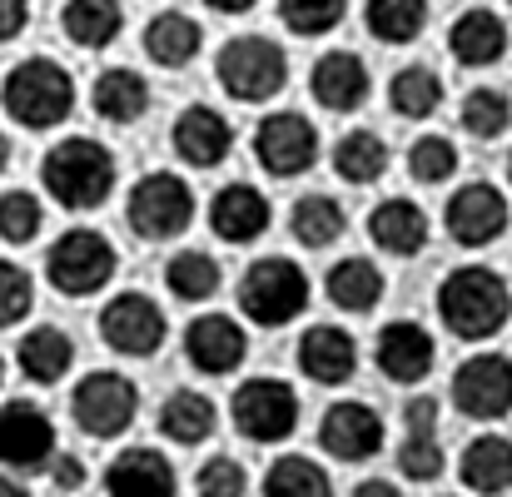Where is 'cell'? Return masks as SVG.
<instances>
[{
  "mask_svg": "<svg viewBox=\"0 0 512 497\" xmlns=\"http://www.w3.org/2000/svg\"><path fill=\"white\" fill-rule=\"evenodd\" d=\"M115 179H120L115 155L100 140H90V135H65L40 160L45 194L55 204H65V209H100L115 194Z\"/></svg>",
  "mask_w": 512,
  "mask_h": 497,
  "instance_id": "obj_1",
  "label": "cell"
},
{
  "mask_svg": "<svg viewBox=\"0 0 512 497\" xmlns=\"http://www.w3.org/2000/svg\"><path fill=\"white\" fill-rule=\"evenodd\" d=\"M0 105L20 130H55L75 110V80L60 60L30 55V60L10 65V75L0 85Z\"/></svg>",
  "mask_w": 512,
  "mask_h": 497,
  "instance_id": "obj_2",
  "label": "cell"
},
{
  "mask_svg": "<svg viewBox=\"0 0 512 497\" xmlns=\"http://www.w3.org/2000/svg\"><path fill=\"white\" fill-rule=\"evenodd\" d=\"M512 314V294L503 284V274H493L488 264H468V269H453L438 289V319L458 338L468 343H483L508 324Z\"/></svg>",
  "mask_w": 512,
  "mask_h": 497,
  "instance_id": "obj_3",
  "label": "cell"
},
{
  "mask_svg": "<svg viewBox=\"0 0 512 497\" xmlns=\"http://www.w3.org/2000/svg\"><path fill=\"white\" fill-rule=\"evenodd\" d=\"M214 75H219L229 100L264 105L289 85V55L269 35H234V40H224V50L214 60Z\"/></svg>",
  "mask_w": 512,
  "mask_h": 497,
  "instance_id": "obj_4",
  "label": "cell"
},
{
  "mask_svg": "<svg viewBox=\"0 0 512 497\" xmlns=\"http://www.w3.org/2000/svg\"><path fill=\"white\" fill-rule=\"evenodd\" d=\"M309 309V279L294 259L284 254H269V259H254L239 279V314L259 329H279V324H294L299 314Z\"/></svg>",
  "mask_w": 512,
  "mask_h": 497,
  "instance_id": "obj_5",
  "label": "cell"
},
{
  "mask_svg": "<svg viewBox=\"0 0 512 497\" xmlns=\"http://www.w3.org/2000/svg\"><path fill=\"white\" fill-rule=\"evenodd\" d=\"M115 269H120V254L100 229H65L45 254V279L70 299L100 294L115 279Z\"/></svg>",
  "mask_w": 512,
  "mask_h": 497,
  "instance_id": "obj_6",
  "label": "cell"
},
{
  "mask_svg": "<svg viewBox=\"0 0 512 497\" xmlns=\"http://www.w3.org/2000/svg\"><path fill=\"white\" fill-rule=\"evenodd\" d=\"M125 219L140 239H179L194 224V189L170 169H155L130 189Z\"/></svg>",
  "mask_w": 512,
  "mask_h": 497,
  "instance_id": "obj_7",
  "label": "cell"
},
{
  "mask_svg": "<svg viewBox=\"0 0 512 497\" xmlns=\"http://www.w3.org/2000/svg\"><path fill=\"white\" fill-rule=\"evenodd\" d=\"M70 413H75V428L90 433V438H120L135 413H140V393L125 373L115 368H100V373H85L70 393Z\"/></svg>",
  "mask_w": 512,
  "mask_h": 497,
  "instance_id": "obj_8",
  "label": "cell"
},
{
  "mask_svg": "<svg viewBox=\"0 0 512 497\" xmlns=\"http://www.w3.org/2000/svg\"><path fill=\"white\" fill-rule=\"evenodd\" d=\"M229 413H234V428L249 443H284L299 428V393L284 378H269L264 373V378L239 383Z\"/></svg>",
  "mask_w": 512,
  "mask_h": 497,
  "instance_id": "obj_9",
  "label": "cell"
},
{
  "mask_svg": "<svg viewBox=\"0 0 512 497\" xmlns=\"http://www.w3.org/2000/svg\"><path fill=\"white\" fill-rule=\"evenodd\" d=\"M254 160L269 169L274 179H294L319 160V130L299 110H274L254 130Z\"/></svg>",
  "mask_w": 512,
  "mask_h": 497,
  "instance_id": "obj_10",
  "label": "cell"
},
{
  "mask_svg": "<svg viewBox=\"0 0 512 497\" xmlns=\"http://www.w3.org/2000/svg\"><path fill=\"white\" fill-rule=\"evenodd\" d=\"M165 309L150 294H115L100 314V338L120 353V358H150L165 343Z\"/></svg>",
  "mask_w": 512,
  "mask_h": 497,
  "instance_id": "obj_11",
  "label": "cell"
},
{
  "mask_svg": "<svg viewBox=\"0 0 512 497\" xmlns=\"http://www.w3.org/2000/svg\"><path fill=\"white\" fill-rule=\"evenodd\" d=\"M55 458V423L40 403H5L0 408V463L10 473H45Z\"/></svg>",
  "mask_w": 512,
  "mask_h": 497,
  "instance_id": "obj_12",
  "label": "cell"
},
{
  "mask_svg": "<svg viewBox=\"0 0 512 497\" xmlns=\"http://www.w3.org/2000/svg\"><path fill=\"white\" fill-rule=\"evenodd\" d=\"M453 403L478 418V423H498L512 408V358L503 353H478L453 373Z\"/></svg>",
  "mask_w": 512,
  "mask_h": 497,
  "instance_id": "obj_13",
  "label": "cell"
},
{
  "mask_svg": "<svg viewBox=\"0 0 512 497\" xmlns=\"http://www.w3.org/2000/svg\"><path fill=\"white\" fill-rule=\"evenodd\" d=\"M443 224H448V234H453V244H463V249H488L503 229H508V199H503V189H493V184H463L453 199H448V214H443Z\"/></svg>",
  "mask_w": 512,
  "mask_h": 497,
  "instance_id": "obj_14",
  "label": "cell"
},
{
  "mask_svg": "<svg viewBox=\"0 0 512 497\" xmlns=\"http://www.w3.org/2000/svg\"><path fill=\"white\" fill-rule=\"evenodd\" d=\"M170 145L184 165L214 169V165H224L229 150H234V125H229L214 105H189V110L174 115Z\"/></svg>",
  "mask_w": 512,
  "mask_h": 497,
  "instance_id": "obj_15",
  "label": "cell"
},
{
  "mask_svg": "<svg viewBox=\"0 0 512 497\" xmlns=\"http://www.w3.org/2000/svg\"><path fill=\"white\" fill-rule=\"evenodd\" d=\"M309 90H314V100H319L324 110L353 115V110H363V100L373 95V75H368L363 55H353V50H329V55L314 60Z\"/></svg>",
  "mask_w": 512,
  "mask_h": 497,
  "instance_id": "obj_16",
  "label": "cell"
},
{
  "mask_svg": "<svg viewBox=\"0 0 512 497\" xmlns=\"http://www.w3.org/2000/svg\"><path fill=\"white\" fill-rule=\"evenodd\" d=\"M319 443L339 463H368L383 448V418L368 403H334L319 423Z\"/></svg>",
  "mask_w": 512,
  "mask_h": 497,
  "instance_id": "obj_17",
  "label": "cell"
},
{
  "mask_svg": "<svg viewBox=\"0 0 512 497\" xmlns=\"http://www.w3.org/2000/svg\"><path fill=\"white\" fill-rule=\"evenodd\" d=\"M184 353H189V363H194L199 373L224 378V373H234V368L244 363L249 338H244V329H239L229 314H199V319L184 329Z\"/></svg>",
  "mask_w": 512,
  "mask_h": 497,
  "instance_id": "obj_18",
  "label": "cell"
},
{
  "mask_svg": "<svg viewBox=\"0 0 512 497\" xmlns=\"http://www.w3.org/2000/svg\"><path fill=\"white\" fill-rule=\"evenodd\" d=\"M433 338L423 324H408V319H398V324H388V329L378 333V343H373V358H378V368H383V378H393V383H423L428 373H433Z\"/></svg>",
  "mask_w": 512,
  "mask_h": 497,
  "instance_id": "obj_19",
  "label": "cell"
},
{
  "mask_svg": "<svg viewBox=\"0 0 512 497\" xmlns=\"http://www.w3.org/2000/svg\"><path fill=\"white\" fill-rule=\"evenodd\" d=\"M269 199L254 189V184H224L214 199H209V229L224 239V244H254L264 229H269Z\"/></svg>",
  "mask_w": 512,
  "mask_h": 497,
  "instance_id": "obj_20",
  "label": "cell"
},
{
  "mask_svg": "<svg viewBox=\"0 0 512 497\" xmlns=\"http://www.w3.org/2000/svg\"><path fill=\"white\" fill-rule=\"evenodd\" d=\"M105 493L110 497H174L179 483H174V468L160 448H125L105 468Z\"/></svg>",
  "mask_w": 512,
  "mask_h": 497,
  "instance_id": "obj_21",
  "label": "cell"
},
{
  "mask_svg": "<svg viewBox=\"0 0 512 497\" xmlns=\"http://www.w3.org/2000/svg\"><path fill=\"white\" fill-rule=\"evenodd\" d=\"M299 368H304L314 383H324V388L348 383L353 368H358V343H353V333L339 329V324L309 329L299 338Z\"/></svg>",
  "mask_w": 512,
  "mask_h": 497,
  "instance_id": "obj_22",
  "label": "cell"
},
{
  "mask_svg": "<svg viewBox=\"0 0 512 497\" xmlns=\"http://www.w3.org/2000/svg\"><path fill=\"white\" fill-rule=\"evenodd\" d=\"M448 50H453V60L458 65H468V70H488V65H498L503 60V50H508V25H503V15L498 10H463L458 20H453V30H448Z\"/></svg>",
  "mask_w": 512,
  "mask_h": 497,
  "instance_id": "obj_23",
  "label": "cell"
},
{
  "mask_svg": "<svg viewBox=\"0 0 512 497\" xmlns=\"http://www.w3.org/2000/svg\"><path fill=\"white\" fill-rule=\"evenodd\" d=\"M368 234H373V244H378L383 254L413 259V254H423V244H428V214H423L413 199H383V204H373V214H368Z\"/></svg>",
  "mask_w": 512,
  "mask_h": 497,
  "instance_id": "obj_24",
  "label": "cell"
},
{
  "mask_svg": "<svg viewBox=\"0 0 512 497\" xmlns=\"http://www.w3.org/2000/svg\"><path fill=\"white\" fill-rule=\"evenodd\" d=\"M90 105H95V115L110 120V125H135V120L150 110V85H145L140 70H130V65H110V70L95 75Z\"/></svg>",
  "mask_w": 512,
  "mask_h": 497,
  "instance_id": "obj_25",
  "label": "cell"
},
{
  "mask_svg": "<svg viewBox=\"0 0 512 497\" xmlns=\"http://www.w3.org/2000/svg\"><path fill=\"white\" fill-rule=\"evenodd\" d=\"M60 30H65V40H75L80 50H105V45H115L120 30H125V5H120V0H65Z\"/></svg>",
  "mask_w": 512,
  "mask_h": 497,
  "instance_id": "obj_26",
  "label": "cell"
},
{
  "mask_svg": "<svg viewBox=\"0 0 512 497\" xmlns=\"http://www.w3.org/2000/svg\"><path fill=\"white\" fill-rule=\"evenodd\" d=\"M15 363H20V373H25L30 383L50 388V383H60V378L70 373V363H75V343H70V333L65 329L40 324V329H30L25 338H20Z\"/></svg>",
  "mask_w": 512,
  "mask_h": 497,
  "instance_id": "obj_27",
  "label": "cell"
},
{
  "mask_svg": "<svg viewBox=\"0 0 512 497\" xmlns=\"http://www.w3.org/2000/svg\"><path fill=\"white\" fill-rule=\"evenodd\" d=\"M199 45H204V30H199V20L184 15V10H160V15L145 25V55H150L155 65H165V70L189 65V60L199 55Z\"/></svg>",
  "mask_w": 512,
  "mask_h": 497,
  "instance_id": "obj_28",
  "label": "cell"
},
{
  "mask_svg": "<svg viewBox=\"0 0 512 497\" xmlns=\"http://www.w3.org/2000/svg\"><path fill=\"white\" fill-rule=\"evenodd\" d=\"M463 483L483 497H498L512 488V443L498 433H483L463 453Z\"/></svg>",
  "mask_w": 512,
  "mask_h": 497,
  "instance_id": "obj_29",
  "label": "cell"
},
{
  "mask_svg": "<svg viewBox=\"0 0 512 497\" xmlns=\"http://www.w3.org/2000/svg\"><path fill=\"white\" fill-rule=\"evenodd\" d=\"M214 423H219L214 403H209L204 393H194V388L170 393V398H165V408H160V433H165L170 443H184V448L204 443V438L214 433Z\"/></svg>",
  "mask_w": 512,
  "mask_h": 497,
  "instance_id": "obj_30",
  "label": "cell"
},
{
  "mask_svg": "<svg viewBox=\"0 0 512 497\" xmlns=\"http://www.w3.org/2000/svg\"><path fill=\"white\" fill-rule=\"evenodd\" d=\"M329 299L343 314H368L383 299V274L373 269V259H343L329 269Z\"/></svg>",
  "mask_w": 512,
  "mask_h": 497,
  "instance_id": "obj_31",
  "label": "cell"
},
{
  "mask_svg": "<svg viewBox=\"0 0 512 497\" xmlns=\"http://www.w3.org/2000/svg\"><path fill=\"white\" fill-rule=\"evenodd\" d=\"M289 229H294V239H299L304 249H329V244L343 239L348 214H343V204H334L329 194H304V199L294 204V214H289Z\"/></svg>",
  "mask_w": 512,
  "mask_h": 497,
  "instance_id": "obj_32",
  "label": "cell"
},
{
  "mask_svg": "<svg viewBox=\"0 0 512 497\" xmlns=\"http://www.w3.org/2000/svg\"><path fill=\"white\" fill-rule=\"evenodd\" d=\"M165 284L179 304H204L219 294V259L204 254V249H179L170 264H165Z\"/></svg>",
  "mask_w": 512,
  "mask_h": 497,
  "instance_id": "obj_33",
  "label": "cell"
},
{
  "mask_svg": "<svg viewBox=\"0 0 512 497\" xmlns=\"http://www.w3.org/2000/svg\"><path fill=\"white\" fill-rule=\"evenodd\" d=\"M388 100L403 120H433L438 105H443V80L428 65H403L388 85Z\"/></svg>",
  "mask_w": 512,
  "mask_h": 497,
  "instance_id": "obj_34",
  "label": "cell"
},
{
  "mask_svg": "<svg viewBox=\"0 0 512 497\" xmlns=\"http://www.w3.org/2000/svg\"><path fill=\"white\" fill-rule=\"evenodd\" d=\"M363 20H368V35H378L383 45H408L428 25V0H368Z\"/></svg>",
  "mask_w": 512,
  "mask_h": 497,
  "instance_id": "obj_35",
  "label": "cell"
},
{
  "mask_svg": "<svg viewBox=\"0 0 512 497\" xmlns=\"http://www.w3.org/2000/svg\"><path fill=\"white\" fill-rule=\"evenodd\" d=\"M388 169V145L373 130H348L334 145V174L348 184H373Z\"/></svg>",
  "mask_w": 512,
  "mask_h": 497,
  "instance_id": "obj_36",
  "label": "cell"
},
{
  "mask_svg": "<svg viewBox=\"0 0 512 497\" xmlns=\"http://www.w3.org/2000/svg\"><path fill=\"white\" fill-rule=\"evenodd\" d=\"M264 497H334V483L314 458L289 453L264 473Z\"/></svg>",
  "mask_w": 512,
  "mask_h": 497,
  "instance_id": "obj_37",
  "label": "cell"
},
{
  "mask_svg": "<svg viewBox=\"0 0 512 497\" xmlns=\"http://www.w3.org/2000/svg\"><path fill=\"white\" fill-rule=\"evenodd\" d=\"M512 120V100L503 90H493V85H478L468 100H463V130L473 135V140H498L503 130H508Z\"/></svg>",
  "mask_w": 512,
  "mask_h": 497,
  "instance_id": "obj_38",
  "label": "cell"
},
{
  "mask_svg": "<svg viewBox=\"0 0 512 497\" xmlns=\"http://www.w3.org/2000/svg\"><path fill=\"white\" fill-rule=\"evenodd\" d=\"M45 229V204L30 189H5L0 194V239L5 244H30Z\"/></svg>",
  "mask_w": 512,
  "mask_h": 497,
  "instance_id": "obj_39",
  "label": "cell"
},
{
  "mask_svg": "<svg viewBox=\"0 0 512 497\" xmlns=\"http://www.w3.org/2000/svg\"><path fill=\"white\" fill-rule=\"evenodd\" d=\"M348 0H279V20L294 35H329L343 20Z\"/></svg>",
  "mask_w": 512,
  "mask_h": 497,
  "instance_id": "obj_40",
  "label": "cell"
},
{
  "mask_svg": "<svg viewBox=\"0 0 512 497\" xmlns=\"http://www.w3.org/2000/svg\"><path fill=\"white\" fill-rule=\"evenodd\" d=\"M408 169H413L418 184H443V179H453V169H458L453 140H443V135H423V140H413Z\"/></svg>",
  "mask_w": 512,
  "mask_h": 497,
  "instance_id": "obj_41",
  "label": "cell"
},
{
  "mask_svg": "<svg viewBox=\"0 0 512 497\" xmlns=\"http://www.w3.org/2000/svg\"><path fill=\"white\" fill-rule=\"evenodd\" d=\"M398 473L408 483H433L443 473V443H438V433H408L403 448H398Z\"/></svg>",
  "mask_w": 512,
  "mask_h": 497,
  "instance_id": "obj_42",
  "label": "cell"
},
{
  "mask_svg": "<svg viewBox=\"0 0 512 497\" xmlns=\"http://www.w3.org/2000/svg\"><path fill=\"white\" fill-rule=\"evenodd\" d=\"M30 304H35V279L20 264L0 259V329H15L30 314Z\"/></svg>",
  "mask_w": 512,
  "mask_h": 497,
  "instance_id": "obj_43",
  "label": "cell"
},
{
  "mask_svg": "<svg viewBox=\"0 0 512 497\" xmlns=\"http://www.w3.org/2000/svg\"><path fill=\"white\" fill-rule=\"evenodd\" d=\"M194 493L199 497H249V473H244V463L239 458H209L204 468H199V478H194Z\"/></svg>",
  "mask_w": 512,
  "mask_h": 497,
  "instance_id": "obj_44",
  "label": "cell"
},
{
  "mask_svg": "<svg viewBox=\"0 0 512 497\" xmlns=\"http://www.w3.org/2000/svg\"><path fill=\"white\" fill-rule=\"evenodd\" d=\"M45 473H50V483H55L60 493H75V488H85V463H80L75 453H55V458L45 463Z\"/></svg>",
  "mask_w": 512,
  "mask_h": 497,
  "instance_id": "obj_45",
  "label": "cell"
},
{
  "mask_svg": "<svg viewBox=\"0 0 512 497\" xmlns=\"http://www.w3.org/2000/svg\"><path fill=\"white\" fill-rule=\"evenodd\" d=\"M403 423H408V433H438V403L433 398H408Z\"/></svg>",
  "mask_w": 512,
  "mask_h": 497,
  "instance_id": "obj_46",
  "label": "cell"
},
{
  "mask_svg": "<svg viewBox=\"0 0 512 497\" xmlns=\"http://www.w3.org/2000/svg\"><path fill=\"white\" fill-rule=\"evenodd\" d=\"M25 20H30V0H0V45L15 40L25 30Z\"/></svg>",
  "mask_w": 512,
  "mask_h": 497,
  "instance_id": "obj_47",
  "label": "cell"
},
{
  "mask_svg": "<svg viewBox=\"0 0 512 497\" xmlns=\"http://www.w3.org/2000/svg\"><path fill=\"white\" fill-rule=\"evenodd\" d=\"M353 497H403L393 483H383V478H368V483H358L353 488Z\"/></svg>",
  "mask_w": 512,
  "mask_h": 497,
  "instance_id": "obj_48",
  "label": "cell"
},
{
  "mask_svg": "<svg viewBox=\"0 0 512 497\" xmlns=\"http://www.w3.org/2000/svg\"><path fill=\"white\" fill-rule=\"evenodd\" d=\"M209 10H219V15H244V10H254L259 0H204Z\"/></svg>",
  "mask_w": 512,
  "mask_h": 497,
  "instance_id": "obj_49",
  "label": "cell"
},
{
  "mask_svg": "<svg viewBox=\"0 0 512 497\" xmlns=\"http://www.w3.org/2000/svg\"><path fill=\"white\" fill-rule=\"evenodd\" d=\"M0 497H30V493H25V483H15V478H0Z\"/></svg>",
  "mask_w": 512,
  "mask_h": 497,
  "instance_id": "obj_50",
  "label": "cell"
},
{
  "mask_svg": "<svg viewBox=\"0 0 512 497\" xmlns=\"http://www.w3.org/2000/svg\"><path fill=\"white\" fill-rule=\"evenodd\" d=\"M10 165V135H5V130H0V169Z\"/></svg>",
  "mask_w": 512,
  "mask_h": 497,
  "instance_id": "obj_51",
  "label": "cell"
},
{
  "mask_svg": "<svg viewBox=\"0 0 512 497\" xmlns=\"http://www.w3.org/2000/svg\"><path fill=\"white\" fill-rule=\"evenodd\" d=\"M0 383H5V358H0Z\"/></svg>",
  "mask_w": 512,
  "mask_h": 497,
  "instance_id": "obj_52",
  "label": "cell"
},
{
  "mask_svg": "<svg viewBox=\"0 0 512 497\" xmlns=\"http://www.w3.org/2000/svg\"><path fill=\"white\" fill-rule=\"evenodd\" d=\"M508 174H512V160H508Z\"/></svg>",
  "mask_w": 512,
  "mask_h": 497,
  "instance_id": "obj_53",
  "label": "cell"
}]
</instances>
